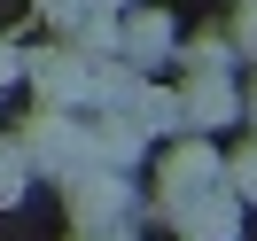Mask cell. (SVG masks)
I'll list each match as a JSON object with an SVG mask.
<instances>
[{
	"instance_id": "30bf717a",
	"label": "cell",
	"mask_w": 257,
	"mask_h": 241,
	"mask_svg": "<svg viewBox=\"0 0 257 241\" xmlns=\"http://www.w3.org/2000/svg\"><path fill=\"white\" fill-rule=\"evenodd\" d=\"M241 109H249V117H257V86H249V101H241Z\"/></svg>"
},
{
	"instance_id": "ba28073f",
	"label": "cell",
	"mask_w": 257,
	"mask_h": 241,
	"mask_svg": "<svg viewBox=\"0 0 257 241\" xmlns=\"http://www.w3.org/2000/svg\"><path fill=\"white\" fill-rule=\"evenodd\" d=\"M226 171H234V179H226V194H234V202H257V148H241Z\"/></svg>"
},
{
	"instance_id": "7a4b0ae2",
	"label": "cell",
	"mask_w": 257,
	"mask_h": 241,
	"mask_svg": "<svg viewBox=\"0 0 257 241\" xmlns=\"http://www.w3.org/2000/svg\"><path fill=\"white\" fill-rule=\"evenodd\" d=\"M164 218H172L187 241H234L241 202H234L226 187H203V194H187V202H164Z\"/></svg>"
},
{
	"instance_id": "8992f818",
	"label": "cell",
	"mask_w": 257,
	"mask_h": 241,
	"mask_svg": "<svg viewBox=\"0 0 257 241\" xmlns=\"http://www.w3.org/2000/svg\"><path fill=\"white\" fill-rule=\"evenodd\" d=\"M226 55H234V39H226V32H195V39H187V63H195V70H218Z\"/></svg>"
},
{
	"instance_id": "277c9868",
	"label": "cell",
	"mask_w": 257,
	"mask_h": 241,
	"mask_svg": "<svg viewBox=\"0 0 257 241\" xmlns=\"http://www.w3.org/2000/svg\"><path fill=\"white\" fill-rule=\"evenodd\" d=\"M172 101H179V125H226V117H241V94L218 70H195L187 94H172Z\"/></svg>"
},
{
	"instance_id": "9c48e42d",
	"label": "cell",
	"mask_w": 257,
	"mask_h": 241,
	"mask_svg": "<svg viewBox=\"0 0 257 241\" xmlns=\"http://www.w3.org/2000/svg\"><path fill=\"white\" fill-rule=\"evenodd\" d=\"M226 39H249V55H257V8H241V24H234Z\"/></svg>"
},
{
	"instance_id": "5b68a950",
	"label": "cell",
	"mask_w": 257,
	"mask_h": 241,
	"mask_svg": "<svg viewBox=\"0 0 257 241\" xmlns=\"http://www.w3.org/2000/svg\"><path fill=\"white\" fill-rule=\"evenodd\" d=\"M117 39H125L133 63H164V55H172V16H164V8H125Z\"/></svg>"
},
{
	"instance_id": "3957f363",
	"label": "cell",
	"mask_w": 257,
	"mask_h": 241,
	"mask_svg": "<svg viewBox=\"0 0 257 241\" xmlns=\"http://www.w3.org/2000/svg\"><path fill=\"white\" fill-rule=\"evenodd\" d=\"M125 202H133V187H125L117 171H86V179H70V210H78L86 241H94V233H101V225H109Z\"/></svg>"
},
{
	"instance_id": "52a82bcc",
	"label": "cell",
	"mask_w": 257,
	"mask_h": 241,
	"mask_svg": "<svg viewBox=\"0 0 257 241\" xmlns=\"http://www.w3.org/2000/svg\"><path fill=\"white\" fill-rule=\"evenodd\" d=\"M24 171H32V163H24V148L0 140V202H16V194H24Z\"/></svg>"
},
{
	"instance_id": "6da1fadb",
	"label": "cell",
	"mask_w": 257,
	"mask_h": 241,
	"mask_svg": "<svg viewBox=\"0 0 257 241\" xmlns=\"http://www.w3.org/2000/svg\"><path fill=\"white\" fill-rule=\"evenodd\" d=\"M203 187H226L218 148H210V140L172 148V156H164V179H156V202H187V194H203Z\"/></svg>"
}]
</instances>
